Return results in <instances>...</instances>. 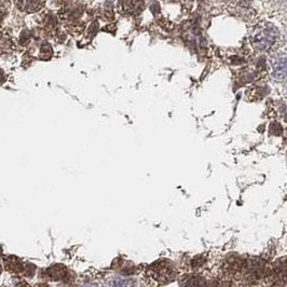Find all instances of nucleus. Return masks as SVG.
Wrapping results in <instances>:
<instances>
[{
	"mask_svg": "<svg viewBox=\"0 0 287 287\" xmlns=\"http://www.w3.org/2000/svg\"><path fill=\"white\" fill-rule=\"evenodd\" d=\"M147 274L158 284L166 285L175 281L177 271L171 261L159 260L148 267Z\"/></svg>",
	"mask_w": 287,
	"mask_h": 287,
	"instance_id": "obj_1",
	"label": "nucleus"
},
{
	"mask_svg": "<svg viewBox=\"0 0 287 287\" xmlns=\"http://www.w3.org/2000/svg\"><path fill=\"white\" fill-rule=\"evenodd\" d=\"M278 32L271 25H260L252 34L251 41L258 50H268L278 39Z\"/></svg>",
	"mask_w": 287,
	"mask_h": 287,
	"instance_id": "obj_2",
	"label": "nucleus"
},
{
	"mask_svg": "<svg viewBox=\"0 0 287 287\" xmlns=\"http://www.w3.org/2000/svg\"><path fill=\"white\" fill-rule=\"evenodd\" d=\"M145 8V0H118L119 12L124 15H139Z\"/></svg>",
	"mask_w": 287,
	"mask_h": 287,
	"instance_id": "obj_3",
	"label": "nucleus"
},
{
	"mask_svg": "<svg viewBox=\"0 0 287 287\" xmlns=\"http://www.w3.org/2000/svg\"><path fill=\"white\" fill-rule=\"evenodd\" d=\"M244 270L245 278L252 282V281L259 280L266 272V263L262 260H251L245 266Z\"/></svg>",
	"mask_w": 287,
	"mask_h": 287,
	"instance_id": "obj_4",
	"label": "nucleus"
},
{
	"mask_svg": "<svg viewBox=\"0 0 287 287\" xmlns=\"http://www.w3.org/2000/svg\"><path fill=\"white\" fill-rule=\"evenodd\" d=\"M45 1L47 0H14V4L21 12L36 13L44 7Z\"/></svg>",
	"mask_w": 287,
	"mask_h": 287,
	"instance_id": "obj_5",
	"label": "nucleus"
},
{
	"mask_svg": "<svg viewBox=\"0 0 287 287\" xmlns=\"http://www.w3.org/2000/svg\"><path fill=\"white\" fill-rule=\"evenodd\" d=\"M272 278L278 285L287 286V262H280L273 268Z\"/></svg>",
	"mask_w": 287,
	"mask_h": 287,
	"instance_id": "obj_6",
	"label": "nucleus"
},
{
	"mask_svg": "<svg viewBox=\"0 0 287 287\" xmlns=\"http://www.w3.org/2000/svg\"><path fill=\"white\" fill-rule=\"evenodd\" d=\"M180 287H208L205 280L196 274H186L179 281Z\"/></svg>",
	"mask_w": 287,
	"mask_h": 287,
	"instance_id": "obj_7",
	"label": "nucleus"
},
{
	"mask_svg": "<svg viewBox=\"0 0 287 287\" xmlns=\"http://www.w3.org/2000/svg\"><path fill=\"white\" fill-rule=\"evenodd\" d=\"M273 76L278 80L287 77V57H281L273 63Z\"/></svg>",
	"mask_w": 287,
	"mask_h": 287,
	"instance_id": "obj_8",
	"label": "nucleus"
},
{
	"mask_svg": "<svg viewBox=\"0 0 287 287\" xmlns=\"http://www.w3.org/2000/svg\"><path fill=\"white\" fill-rule=\"evenodd\" d=\"M245 268V263H243V260H241L239 257L232 258V259L226 261L225 271L229 274H237L240 271H242Z\"/></svg>",
	"mask_w": 287,
	"mask_h": 287,
	"instance_id": "obj_9",
	"label": "nucleus"
},
{
	"mask_svg": "<svg viewBox=\"0 0 287 287\" xmlns=\"http://www.w3.org/2000/svg\"><path fill=\"white\" fill-rule=\"evenodd\" d=\"M4 263H5V268H7V270H9L10 272L20 273V272H23V270H24V266H23L22 261L19 259V258H16L14 256H10L8 258H5Z\"/></svg>",
	"mask_w": 287,
	"mask_h": 287,
	"instance_id": "obj_10",
	"label": "nucleus"
},
{
	"mask_svg": "<svg viewBox=\"0 0 287 287\" xmlns=\"http://www.w3.org/2000/svg\"><path fill=\"white\" fill-rule=\"evenodd\" d=\"M48 272L50 274V277L53 280H63L66 278L67 269L62 265H55L52 268H50Z\"/></svg>",
	"mask_w": 287,
	"mask_h": 287,
	"instance_id": "obj_11",
	"label": "nucleus"
},
{
	"mask_svg": "<svg viewBox=\"0 0 287 287\" xmlns=\"http://www.w3.org/2000/svg\"><path fill=\"white\" fill-rule=\"evenodd\" d=\"M52 54H53V51H52L51 44L49 42H44L41 45V49H40V59L48 61L52 57Z\"/></svg>",
	"mask_w": 287,
	"mask_h": 287,
	"instance_id": "obj_12",
	"label": "nucleus"
},
{
	"mask_svg": "<svg viewBox=\"0 0 287 287\" xmlns=\"http://www.w3.org/2000/svg\"><path fill=\"white\" fill-rule=\"evenodd\" d=\"M110 287H135V282L133 280H114Z\"/></svg>",
	"mask_w": 287,
	"mask_h": 287,
	"instance_id": "obj_13",
	"label": "nucleus"
},
{
	"mask_svg": "<svg viewBox=\"0 0 287 287\" xmlns=\"http://www.w3.org/2000/svg\"><path fill=\"white\" fill-rule=\"evenodd\" d=\"M8 15V8L5 3L2 1V0H0V25L2 24V22L4 21L5 16Z\"/></svg>",
	"mask_w": 287,
	"mask_h": 287,
	"instance_id": "obj_14",
	"label": "nucleus"
},
{
	"mask_svg": "<svg viewBox=\"0 0 287 287\" xmlns=\"http://www.w3.org/2000/svg\"><path fill=\"white\" fill-rule=\"evenodd\" d=\"M5 80V74L3 72V71L0 68V84H2Z\"/></svg>",
	"mask_w": 287,
	"mask_h": 287,
	"instance_id": "obj_15",
	"label": "nucleus"
},
{
	"mask_svg": "<svg viewBox=\"0 0 287 287\" xmlns=\"http://www.w3.org/2000/svg\"><path fill=\"white\" fill-rule=\"evenodd\" d=\"M18 287H31L27 283H22L20 285H18Z\"/></svg>",
	"mask_w": 287,
	"mask_h": 287,
	"instance_id": "obj_16",
	"label": "nucleus"
},
{
	"mask_svg": "<svg viewBox=\"0 0 287 287\" xmlns=\"http://www.w3.org/2000/svg\"><path fill=\"white\" fill-rule=\"evenodd\" d=\"M0 272H1V266H0Z\"/></svg>",
	"mask_w": 287,
	"mask_h": 287,
	"instance_id": "obj_17",
	"label": "nucleus"
}]
</instances>
